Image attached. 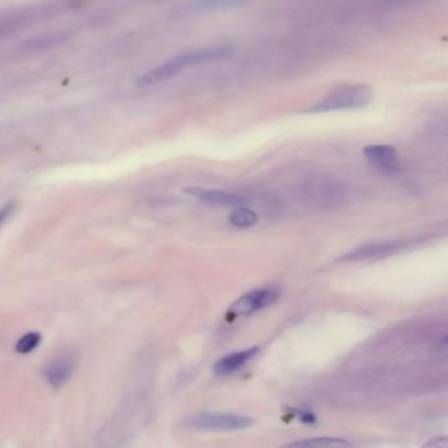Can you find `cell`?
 I'll return each mask as SVG.
<instances>
[{
  "instance_id": "cell-6",
  "label": "cell",
  "mask_w": 448,
  "mask_h": 448,
  "mask_svg": "<svg viewBox=\"0 0 448 448\" xmlns=\"http://www.w3.org/2000/svg\"><path fill=\"white\" fill-rule=\"evenodd\" d=\"M363 154L372 166L386 175L397 174L401 168L396 147L392 145H368L363 149Z\"/></svg>"
},
{
  "instance_id": "cell-2",
  "label": "cell",
  "mask_w": 448,
  "mask_h": 448,
  "mask_svg": "<svg viewBox=\"0 0 448 448\" xmlns=\"http://www.w3.org/2000/svg\"><path fill=\"white\" fill-rule=\"evenodd\" d=\"M372 91L365 84H344L333 88L308 109L309 114H326L363 108L371 102Z\"/></svg>"
},
{
  "instance_id": "cell-13",
  "label": "cell",
  "mask_w": 448,
  "mask_h": 448,
  "mask_svg": "<svg viewBox=\"0 0 448 448\" xmlns=\"http://www.w3.org/2000/svg\"><path fill=\"white\" fill-rule=\"evenodd\" d=\"M422 448H448V440L446 437H435L430 439Z\"/></svg>"
},
{
  "instance_id": "cell-8",
  "label": "cell",
  "mask_w": 448,
  "mask_h": 448,
  "mask_svg": "<svg viewBox=\"0 0 448 448\" xmlns=\"http://www.w3.org/2000/svg\"><path fill=\"white\" fill-rule=\"evenodd\" d=\"M184 192L198 198L200 201L210 204V205H221V207H240L246 203V198L240 195L231 194L224 189L215 188L188 187L184 188Z\"/></svg>"
},
{
  "instance_id": "cell-3",
  "label": "cell",
  "mask_w": 448,
  "mask_h": 448,
  "mask_svg": "<svg viewBox=\"0 0 448 448\" xmlns=\"http://www.w3.org/2000/svg\"><path fill=\"white\" fill-rule=\"evenodd\" d=\"M430 236H416L409 238H398V240H380L365 243L354 250L346 252L341 257L342 262H362L371 259H381L388 258L396 254H401L404 251L410 250L418 245L428 242Z\"/></svg>"
},
{
  "instance_id": "cell-7",
  "label": "cell",
  "mask_w": 448,
  "mask_h": 448,
  "mask_svg": "<svg viewBox=\"0 0 448 448\" xmlns=\"http://www.w3.org/2000/svg\"><path fill=\"white\" fill-rule=\"evenodd\" d=\"M76 358L72 353L57 355L43 369V376L54 389L62 388L73 375Z\"/></svg>"
},
{
  "instance_id": "cell-4",
  "label": "cell",
  "mask_w": 448,
  "mask_h": 448,
  "mask_svg": "<svg viewBox=\"0 0 448 448\" xmlns=\"http://www.w3.org/2000/svg\"><path fill=\"white\" fill-rule=\"evenodd\" d=\"M252 419L233 413H200L188 421V425L198 430L210 431H237L250 428Z\"/></svg>"
},
{
  "instance_id": "cell-10",
  "label": "cell",
  "mask_w": 448,
  "mask_h": 448,
  "mask_svg": "<svg viewBox=\"0 0 448 448\" xmlns=\"http://www.w3.org/2000/svg\"><path fill=\"white\" fill-rule=\"evenodd\" d=\"M280 448H353V444L346 439L321 437L294 440Z\"/></svg>"
},
{
  "instance_id": "cell-14",
  "label": "cell",
  "mask_w": 448,
  "mask_h": 448,
  "mask_svg": "<svg viewBox=\"0 0 448 448\" xmlns=\"http://www.w3.org/2000/svg\"><path fill=\"white\" fill-rule=\"evenodd\" d=\"M13 209H15V203H8L0 208V226L10 217Z\"/></svg>"
},
{
  "instance_id": "cell-11",
  "label": "cell",
  "mask_w": 448,
  "mask_h": 448,
  "mask_svg": "<svg viewBox=\"0 0 448 448\" xmlns=\"http://www.w3.org/2000/svg\"><path fill=\"white\" fill-rule=\"evenodd\" d=\"M258 215L251 210V209L246 208V207H236V208L231 210V213L229 215V222L236 226V228H240V229H247L251 228L254 225L258 224Z\"/></svg>"
},
{
  "instance_id": "cell-12",
  "label": "cell",
  "mask_w": 448,
  "mask_h": 448,
  "mask_svg": "<svg viewBox=\"0 0 448 448\" xmlns=\"http://www.w3.org/2000/svg\"><path fill=\"white\" fill-rule=\"evenodd\" d=\"M41 334L37 332H31L22 335L20 339L16 342L15 350L18 354L27 355L32 353L33 350H36L39 347V344H41Z\"/></svg>"
},
{
  "instance_id": "cell-1",
  "label": "cell",
  "mask_w": 448,
  "mask_h": 448,
  "mask_svg": "<svg viewBox=\"0 0 448 448\" xmlns=\"http://www.w3.org/2000/svg\"><path fill=\"white\" fill-rule=\"evenodd\" d=\"M231 52H233V48L228 43H216V45H209V46H203V48L192 49L187 52L179 53L177 55L162 63L161 66H156L153 70L141 75L137 79V86L149 87V86L166 82L168 79L177 76V74L182 73L184 69L198 63L212 62L216 60L225 58Z\"/></svg>"
},
{
  "instance_id": "cell-9",
  "label": "cell",
  "mask_w": 448,
  "mask_h": 448,
  "mask_svg": "<svg viewBox=\"0 0 448 448\" xmlns=\"http://www.w3.org/2000/svg\"><path fill=\"white\" fill-rule=\"evenodd\" d=\"M258 353H259L258 347H251V348L226 355L215 365V372L217 375H230L240 369L246 363H249Z\"/></svg>"
},
{
  "instance_id": "cell-5",
  "label": "cell",
  "mask_w": 448,
  "mask_h": 448,
  "mask_svg": "<svg viewBox=\"0 0 448 448\" xmlns=\"http://www.w3.org/2000/svg\"><path fill=\"white\" fill-rule=\"evenodd\" d=\"M280 291L276 287H264L257 288L251 292L243 294L237 301L234 302L229 309L228 314L230 317H245L252 313L262 311L272 305L278 300Z\"/></svg>"
}]
</instances>
